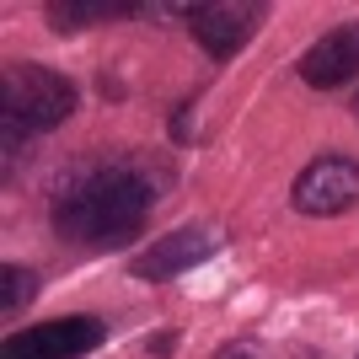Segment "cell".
I'll list each match as a JSON object with an SVG mask.
<instances>
[{"label": "cell", "mask_w": 359, "mask_h": 359, "mask_svg": "<svg viewBox=\"0 0 359 359\" xmlns=\"http://www.w3.org/2000/svg\"><path fill=\"white\" fill-rule=\"evenodd\" d=\"M0 279H6V295H0V306H6V316H16L22 311V306H27L32 295H38V285H32V279H38V273L32 269H16V263H6V273H0Z\"/></svg>", "instance_id": "9"}, {"label": "cell", "mask_w": 359, "mask_h": 359, "mask_svg": "<svg viewBox=\"0 0 359 359\" xmlns=\"http://www.w3.org/2000/svg\"><path fill=\"white\" fill-rule=\"evenodd\" d=\"M215 247H220V231H215V225H177V231L156 236L145 252H135L129 273H135V279H145V285H166V279L188 273L194 263H204Z\"/></svg>", "instance_id": "4"}, {"label": "cell", "mask_w": 359, "mask_h": 359, "mask_svg": "<svg viewBox=\"0 0 359 359\" xmlns=\"http://www.w3.org/2000/svg\"><path fill=\"white\" fill-rule=\"evenodd\" d=\"M290 204L311 220H332V215H348L359 204V161L348 156H322L295 177L290 188Z\"/></svg>", "instance_id": "3"}, {"label": "cell", "mask_w": 359, "mask_h": 359, "mask_svg": "<svg viewBox=\"0 0 359 359\" xmlns=\"http://www.w3.org/2000/svg\"><path fill=\"white\" fill-rule=\"evenodd\" d=\"M135 11L140 6H129V0H54L48 22H54V32H81V27L118 22V16H135Z\"/></svg>", "instance_id": "8"}, {"label": "cell", "mask_w": 359, "mask_h": 359, "mask_svg": "<svg viewBox=\"0 0 359 359\" xmlns=\"http://www.w3.org/2000/svg\"><path fill=\"white\" fill-rule=\"evenodd\" d=\"M215 359H269L257 344H247V338H236V344H225V348H215Z\"/></svg>", "instance_id": "10"}, {"label": "cell", "mask_w": 359, "mask_h": 359, "mask_svg": "<svg viewBox=\"0 0 359 359\" xmlns=\"http://www.w3.org/2000/svg\"><path fill=\"white\" fill-rule=\"evenodd\" d=\"M107 327L97 316H60V322H38V327L6 338L0 359H81L91 348H102Z\"/></svg>", "instance_id": "5"}, {"label": "cell", "mask_w": 359, "mask_h": 359, "mask_svg": "<svg viewBox=\"0 0 359 359\" xmlns=\"http://www.w3.org/2000/svg\"><path fill=\"white\" fill-rule=\"evenodd\" d=\"M354 113H359V102H354Z\"/></svg>", "instance_id": "11"}, {"label": "cell", "mask_w": 359, "mask_h": 359, "mask_svg": "<svg viewBox=\"0 0 359 359\" xmlns=\"http://www.w3.org/2000/svg\"><path fill=\"white\" fill-rule=\"evenodd\" d=\"M257 22H263V6H257V0H241V6H231V0H220V6H188V27H194V38L204 43L210 60L241 54V48L252 43Z\"/></svg>", "instance_id": "6"}, {"label": "cell", "mask_w": 359, "mask_h": 359, "mask_svg": "<svg viewBox=\"0 0 359 359\" xmlns=\"http://www.w3.org/2000/svg\"><path fill=\"white\" fill-rule=\"evenodd\" d=\"M0 107H6V150L22 135H48L75 113V86L60 70L32 60H11L0 70Z\"/></svg>", "instance_id": "2"}, {"label": "cell", "mask_w": 359, "mask_h": 359, "mask_svg": "<svg viewBox=\"0 0 359 359\" xmlns=\"http://www.w3.org/2000/svg\"><path fill=\"white\" fill-rule=\"evenodd\" d=\"M359 75V22H344V27L322 32L306 54H300V81L316 91H332Z\"/></svg>", "instance_id": "7"}, {"label": "cell", "mask_w": 359, "mask_h": 359, "mask_svg": "<svg viewBox=\"0 0 359 359\" xmlns=\"http://www.w3.org/2000/svg\"><path fill=\"white\" fill-rule=\"evenodd\" d=\"M166 166L145 156H113L65 172L54 188V236L81 252L129 247L166 198Z\"/></svg>", "instance_id": "1"}]
</instances>
